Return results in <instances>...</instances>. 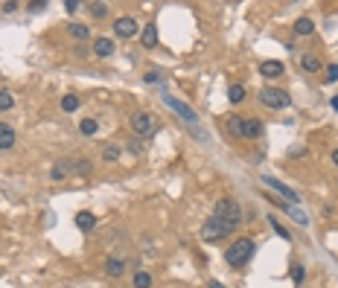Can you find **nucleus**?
Listing matches in <instances>:
<instances>
[{
	"mask_svg": "<svg viewBox=\"0 0 338 288\" xmlns=\"http://www.w3.org/2000/svg\"><path fill=\"white\" fill-rule=\"evenodd\" d=\"M254 248H257L254 239H245V236H242V239H236L233 244H228V251H224V262H228L231 268H242V265L254 256Z\"/></svg>",
	"mask_w": 338,
	"mask_h": 288,
	"instance_id": "1",
	"label": "nucleus"
},
{
	"mask_svg": "<svg viewBox=\"0 0 338 288\" xmlns=\"http://www.w3.org/2000/svg\"><path fill=\"white\" fill-rule=\"evenodd\" d=\"M236 227L233 224H228V221H222V218H216V216H210L201 224V239L204 242H219V239H224V236H231Z\"/></svg>",
	"mask_w": 338,
	"mask_h": 288,
	"instance_id": "2",
	"label": "nucleus"
},
{
	"mask_svg": "<svg viewBox=\"0 0 338 288\" xmlns=\"http://www.w3.org/2000/svg\"><path fill=\"white\" fill-rule=\"evenodd\" d=\"M213 216L222 218V221H228V224H233V227H239V221H242V207H239L233 198H222V201H216Z\"/></svg>",
	"mask_w": 338,
	"mask_h": 288,
	"instance_id": "3",
	"label": "nucleus"
},
{
	"mask_svg": "<svg viewBox=\"0 0 338 288\" xmlns=\"http://www.w3.org/2000/svg\"><path fill=\"white\" fill-rule=\"evenodd\" d=\"M259 105H266V108L271 111H283L292 105V99H289V93L280 88H262L259 90Z\"/></svg>",
	"mask_w": 338,
	"mask_h": 288,
	"instance_id": "4",
	"label": "nucleus"
},
{
	"mask_svg": "<svg viewBox=\"0 0 338 288\" xmlns=\"http://www.w3.org/2000/svg\"><path fill=\"white\" fill-rule=\"evenodd\" d=\"M163 102H166L169 108L175 111V114H178L181 119H184V122H190V126H198V114L193 108H190L187 102H181L178 96H172V93H163Z\"/></svg>",
	"mask_w": 338,
	"mask_h": 288,
	"instance_id": "5",
	"label": "nucleus"
},
{
	"mask_svg": "<svg viewBox=\"0 0 338 288\" xmlns=\"http://www.w3.org/2000/svg\"><path fill=\"white\" fill-rule=\"evenodd\" d=\"M132 128L137 137H149L152 131H155V122H152V117L146 114V111H134L132 114Z\"/></svg>",
	"mask_w": 338,
	"mask_h": 288,
	"instance_id": "6",
	"label": "nucleus"
},
{
	"mask_svg": "<svg viewBox=\"0 0 338 288\" xmlns=\"http://www.w3.org/2000/svg\"><path fill=\"white\" fill-rule=\"evenodd\" d=\"M114 35L134 38V35H140V27H137V20L134 18H117L114 20Z\"/></svg>",
	"mask_w": 338,
	"mask_h": 288,
	"instance_id": "7",
	"label": "nucleus"
},
{
	"mask_svg": "<svg viewBox=\"0 0 338 288\" xmlns=\"http://www.w3.org/2000/svg\"><path fill=\"white\" fill-rule=\"evenodd\" d=\"M262 183H268V187L274 189L277 195H283V198L289 201V204H294V201H301V198H297V192H294V189H289V187L283 183V180L271 178V175H262Z\"/></svg>",
	"mask_w": 338,
	"mask_h": 288,
	"instance_id": "8",
	"label": "nucleus"
},
{
	"mask_svg": "<svg viewBox=\"0 0 338 288\" xmlns=\"http://www.w3.org/2000/svg\"><path fill=\"white\" fill-rule=\"evenodd\" d=\"M105 274L111 279H120L125 274V259H120V256H108L105 259Z\"/></svg>",
	"mask_w": 338,
	"mask_h": 288,
	"instance_id": "9",
	"label": "nucleus"
},
{
	"mask_svg": "<svg viewBox=\"0 0 338 288\" xmlns=\"http://www.w3.org/2000/svg\"><path fill=\"white\" fill-rule=\"evenodd\" d=\"M283 61H277V58H268V61L259 64V73L266 76V79H277V76H283Z\"/></svg>",
	"mask_w": 338,
	"mask_h": 288,
	"instance_id": "10",
	"label": "nucleus"
},
{
	"mask_svg": "<svg viewBox=\"0 0 338 288\" xmlns=\"http://www.w3.org/2000/svg\"><path fill=\"white\" fill-rule=\"evenodd\" d=\"M73 163H76V160H67V157H64V160H55L53 169H50V178H53V180H64L73 172Z\"/></svg>",
	"mask_w": 338,
	"mask_h": 288,
	"instance_id": "11",
	"label": "nucleus"
},
{
	"mask_svg": "<svg viewBox=\"0 0 338 288\" xmlns=\"http://www.w3.org/2000/svg\"><path fill=\"white\" fill-rule=\"evenodd\" d=\"M15 146V128L9 122H0V152H9Z\"/></svg>",
	"mask_w": 338,
	"mask_h": 288,
	"instance_id": "12",
	"label": "nucleus"
},
{
	"mask_svg": "<svg viewBox=\"0 0 338 288\" xmlns=\"http://www.w3.org/2000/svg\"><path fill=\"white\" fill-rule=\"evenodd\" d=\"M242 137H245V140H259V137H262V122H259V119H245Z\"/></svg>",
	"mask_w": 338,
	"mask_h": 288,
	"instance_id": "13",
	"label": "nucleus"
},
{
	"mask_svg": "<svg viewBox=\"0 0 338 288\" xmlns=\"http://www.w3.org/2000/svg\"><path fill=\"white\" fill-rule=\"evenodd\" d=\"M140 44L146 47V50L158 47V27H155V24H146V29L140 32Z\"/></svg>",
	"mask_w": 338,
	"mask_h": 288,
	"instance_id": "14",
	"label": "nucleus"
},
{
	"mask_svg": "<svg viewBox=\"0 0 338 288\" xmlns=\"http://www.w3.org/2000/svg\"><path fill=\"white\" fill-rule=\"evenodd\" d=\"M93 53H97L99 58L114 55V41H111V38H97V41H93Z\"/></svg>",
	"mask_w": 338,
	"mask_h": 288,
	"instance_id": "15",
	"label": "nucleus"
},
{
	"mask_svg": "<svg viewBox=\"0 0 338 288\" xmlns=\"http://www.w3.org/2000/svg\"><path fill=\"white\" fill-rule=\"evenodd\" d=\"M312 32H315L312 18H297V20H294V35H297V38H309Z\"/></svg>",
	"mask_w": 338,
	"mask_h": 288,
	"instance_id": "16",
	"label": "nucleus"
},
{
	"mask_svg": "<svg viewBox=\"0 0 338 288\" xmlns=\"http://www.w3.org/2000/svg\"><path fill=\"white\" fill-rule=\"evenodd\" d=\"M93 224H97V216H93V213H88V210L76 213V227H79V230L88 233V230H93Z\"/></svg>",
	"mask_w": 338,
	"mask_h": 288,
	"instance_id": "17",
	"label": "nucleus"
},
{
	"mask_svg": "<svg viewBox=\"0 0 338 288\" xmlns=\"http://www.w3.org/2000/svg\"><path fill=\"white\" fill-rule=\"evenodd\" d=\"M301 67H303L306 73H318V70H321V58H318V55H309V53H306V55H301Z\"/></svg>",
	"mask_w": 338,
	"mask_h": 288,
	"instance_id": "18",
	"label": "nucleus"
},
{
	"mask_svg": "<svg viewBox=\"0 0 338 288\" xmlns=\"http://www.w3.org/2000/svg\"><path fill=\"white\" fill-rule=\"evenodd\" d=\"M73 175H79V178H90V175H93V163H90V160H76V163H73Z\"/></svg>",
	"mask_w": 338,
	"mask_h": 288,
	"instance_id": "19",
	"label": "nucleus"
},
{
	"mask_svg": "<svg viewBox=\"0 0 338 288\" xmlns=\"http://www.w3.org/2000/svg\"><path fill=\"white\" fill-rule=\"evenodd\" d=\"M224 126H228V131H231V134L242 137V126H245V119H242V117H236V114H231V117L224 119Z\"/></svg>",
	"mask_w": 338,
	"mask_h": 288,
	"instance_id": "20",
	"label": "nucleus"
},
{
	"mask_svg": "<svg viewBox=\"0 0 338 288\" xmlns=\"http://www.w3.org/2000/svg\"><path fill=\"white\" fill-rule=\"evenodd\" d=\"M67 32H70L76 41H88V38H90V29L85 27V24H70V27H67Z\"/></svg>",
	"mask_w": 338,
	"mask_h": 288,
	"instance_id": "21",
	"label": "nucleus"
},
{
	"mask_svg": "<svg viewBox=\"0 0 338 288\" xmlns=\"http://www.w3.org/2000/svg\"><path fill=\"white\" fill-rule=\"evenodd\" d=\"M120 152H123V149H120V146L108 143L105 149H102V160H105V163H117V160H120Z\"/></svg>",
	"mask_w": 338,
	"mask_h": 288,
	"instance_id": "22",
	"label": "nucleus"
},
{
	"mask_svg": "<svg viewBox=\"0 0 338 288\" xmlns=\"http://www.w3.org/2000/svg\"><path fill=\"white\" fill-rule=\"evenodd\" d=\"M266 221H268V224H271V230H274V233L280 236V239H286V242H292V233H289V230H286V227L280 224V221H277L274 216H268Z\"/></svg>",
	"mask_w": 338,
	"mask_h": 288,
	"instance_id": "23",
	"label": "nucleus"
},
{
	"mask_svg": "<svg viewBox=\"0 0 338 288\" xmlns=\"http://www.w3.org/2000/svg\"><path fill=\"white\" fill-rule=\"evenodd\" d=\"M228 99H231V105H239V102L245 99V88H242V85H231V88H228Z\"/></svg>",
	"mask_w": 338,
	"mask_h": 288,
	"instance_id": "24",
	"label": "nucleus"
},
{
	"mask_svg": "<svg viewBox=\"0 0 338 288\" xmlns=\"http://www.w3.org/2000/svg\"><path fill=\"white\" fill-rule=\"evenodd\" d=\"M76 108H79V96H76V93H67V96H62V111H64V114H73Z\"/></svg>",
	"mask_w": 338,
	"mask_h": 288,
	"instance_id": "25",
	"label": "nucleus"
},
{
	"mask_svg": "<svg viewBox=\"0 0 338 288\" xmlns=\"http://www.w3.org/2000/svg\"><path fill=\"white\" fill-rule=\"evenodd\" d=\"M134 288H152V274L149 271H137V274H134Z\"/></svg>",
	"mask_w": 338,
	"mask_h": 288,
	"instance_id": "26",
	"label": "nucleus"
},
{
	"mask_svg": "<svg viewBox=\"0 0 338 288\" xmlns=\"http://www.w3.org/2000/svg\"><path fill=\"white\" fill-rule=\"evenodd\" d=\"M97 119H82V122H79V131H82V134H85V137H93V134H97Z\"/></svg>",
	"mask_w": 338,
	"mask_h": 288,
	"instance_id": "27",
	"label": "nucleus"
},
{
	"mask_svg": "<svg viewBox=\"0 0 338 288\" xmlns=\"http://www.w3.org/2000/svg\"><path fill=\"white\" fill-rule=\"evenodd\" d=\"M88 12L93 15V18L102 20V18L108 15V3H88Z\"/></svg>",
	"mask_w": 338,
	"mask_h": 288,
	"instance_id": "28",
	"label": "nucleus"
},
{
	"mask_svg": "<svg viewBox=\"0 0 338 288\" xmlns=\"http://www.w3.org/2000/svg\"><path fill=\"white\" fill-rule=\"evenodd\" d=\"M15 108V96L9 90H0V111H12Z\"/></svg>",
	"mask_w": 338,
	"mask_h": 288,
	"instance_id": "29",
	"label": "nucleus"
},
{
	"mask_svg": "<svg viewBox=\"0 0 338 288\" xmlns=\"http://www.w3.org/2000/svg\"><path fill=\"white\" fill-rule=\"evenodd\" d=\"M303 277H306V271H303V265H292V279L301 285L303 282Z\"/></svg>",
	"mask_w": 338,
	"mask_h": 288,
	"instance_id": "30",
	"label": "nucleus"
},
{
	"mask_svg": "<svg viewBox=\"0 0 338 288\" xmlns=\"http://www.w3.org/2000/svg\"><path fill=\"white\" fill-rule=\"evenodd\" d=\"M327 81H338V64H329L327 67Z\"/></svg>",
	"mask_w": 338,
	"mask_h": 288,
	"instance_id": "31",
	"label": "nucleus"
},
{
	"mask_svg": "<svg viewBox=\"0 0 338 288\" xmlns=\"http://www.w3.org/2000/svg\"><path fill=\"white\" fill-rule=\"evenodd\" d=\"M44 9H47L44 0H35V3H29V12H44Z\"/></svg>",
	"mask_w": 338,
	"mask_h": 288,
	"instance_id": "32",
	"label": "nucleus"
},
{
	"mask_svg": "<svg viewBox=\"0 0 338 288\" xmlns=\"http://www.w3.org/2000/svg\"><path fill=\"white\" fill-rule=\"evenodd\" d=\"M143 81H149V85H160V76H158V73H146Z\"/></svg>",
	"mask_w": 338,
	"mask_h": 288,
	"instance_id": "33",
	"label": "nucleus"
},
{
	"mask_svg": "<svg viewBox=\"0 0 338 288\" xmlns=\"http://www.w3.org/2000/svg\"><path fill=\"white\" fill-rule=\"evenodd\" d=\"M64 9H67V12H76V9H79V3H76V0H64Z\"/></svg>",
	"mask_w": 338,
	"mask_h": 288,
	"instance_id": "34",
	"label": "nucleus"
},
{
	"mask_svg": "<svg viewBox=\"0 0 338 288\" xmlns=\"http://www.w3.org/2000/svg\"><path fill=\"white\" fill-rule=\"evenodd\" d=\"M207 288H224L222 282H216V279H210V282H207Z\"/></svg>",
	"mask_w": 338,
	"mask_h": 288,
	"instance_id": "35",
	"label": "nucleus"
},
{
	"mask_svg": "<svg viewBox=\"0 0 338 288\" xmlns=\"http://www.w3.org/2000/svg\"><path fill=\"white\" fill-rule=\"evenodd\" d=\"M332 163L338 166V149H332Z\"/></svg>",
	"mask_w": 338,
	"mask_h": 288,
	"instance_id": "36",
	"label": "nucleus"
},
{
	"mask_svg": "<svg viewBox=\"0 0 338 288\" xmlns=\"http://www.w3.org/2000/svg\"><path fill=\"white\" fill-rule=\"evenodd\" d=\"M329 105H332V108H335V111H338V96H335V99H332V102H329Z\"/></svg>",
	"mask_w": 338,
	"mask_h": 288,
	"instance_id": "37",
	"label": "nucleus"
}]
</instances>
